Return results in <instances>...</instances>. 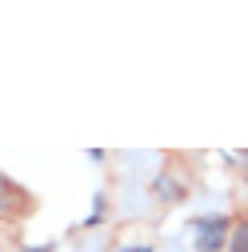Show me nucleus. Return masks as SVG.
<instances>
[{
	"instance_id": "3",
	"label": "nucleus",
	"mask_w": 248,
	"mask_h": 252,
	"mask_svg": "<svg viewBox=\"0 0 248 252\" xmlns=\"http://www.w3.org/2000/svg\"><path fill=\"white\" fill-rule=\"evenodd\" d=\"M4 192H8V180H4V176H0V196H4Z\"/></svg>"
},
{
	"instance_id": "2",
	"label": "nucleus",
	"mask_w": 248,
	"mask_h": 252,
	"mask_svg": "<svg viewBox=\"0 0 248 252\" xmlns=\"http://www.w3.org/2000/svg\"><path fill=\"white\" fill-rule=\"evenodd\" d=\"M232 248H236V252H248V224H240V228L232 232Z\"/></svg>"
},
{
	"instance_id": "1",
	"label": "nucleus",
	"mask_w": 248,
	"mask_h": 252,
	"mask_svg": "<svg viewBox=\"0 0 248 252\" xmlns=\"http://www.w3.org/2000/svg\"><path fill=\"white\" fill-rule=\"evenodd\" d=\"M196 228L204 232V240H200V244L212 252L216 244H220V236H224V228H228V220H196Z\"/></svg>"
}]
</instances>
